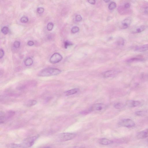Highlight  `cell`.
Instances as JSON below:
<instances>
[{"mask_svg": "<svg viewBox=\"0 0 148 148\" xmlns=\"http://www.w3.org/2000/svg\"><path fill=\"white\" fill-rule=\"evenodd\" d=\"M61 72V70L55 68H47L41 71L39 73L40 76L47 77L57 75Z\"/></svg>", "mask_w": 148, "mask_h": 148, "instance_id": "6da1fadb", "label": "cell"}, {"mask_svg": "<svg viewBox=\"0 0 148 148\" xmlns=\"http://www.w3.org/2000/svg\"><path fill=\"white\" fill-rule=\"evenodd\" d=\"M76 134L70 133H63L60 134L58 136L59 140L61 141L69 140L75 138Z\"/></svg>", "mask_w": 148, "mask_h": 148, "instance_id": "7a4b0ae2", "label": "cell"}, {"mask_svg": "<svg viewBox=\"0 0 148 148\" xmlns=\"http://www.w3.org/2000/svg\"><path fill=\"white\" fill-rule=\"evenodd\" d=\"M119 125L126 127L131 128L135 125L134 122L132 120L129 119H123L119 123Z\"/></svg>", "mask_w": 148, "mask_h": 148, "instance_id": "3957f363", "label": "cell"}, {"mask_svg": "<svg viewBox=\"0 0 148 148\" xmlns=\"http://www.w3.org/2000/svg\"><path fill=\"white\" fill-rule=\"evenodd\" d=\"M105 108V105L102 103H97L92 105L88 111L83 112V114H87L89 112L94 111H99L103 110Z\"/></svg>", "mask_w": 148, "mask_h": 148, "instance_id": "277c9868", "label": "cell"}, {"mask_svg": "<svg viewBox=\"0 0 148 148\" xmlns=\"http://www.w3.org/2000/svg\"><path fill=\"white\" fill-rule=\"evenodd\" d=\"M39 136V135H36L25 138L23 141L24 145L27 147H31L34 145Z\"/></svg>", "mask_w": 148, "mask_h": 148, "instance_id": "5b68a950", "label": "cell"}, {"mask_svg": "<svg viewBox=\"0 0 148 148\" xmlns=\"http://www.w3.org/2000/svg\"><path fill=\"white\" fill-rule=\"evenodd\" d=\"M62 56L58 53H55L51 57L50 62L52 64H56L60 62L62 59Z\"/></svg>", "mask_w": 148, "mask_h": 148, "instance_id": "8992f818", "label": "cell"}, {"mask_svg": "<svg viewBox=\"0 0 148 148\" xmlns=\"http://www.w3.org/2000/svg\"><path fill=\"white\" fill-rule=\"evenodd\" d=\"M132 22V18L130 17H128L124 19L121 23V27L123 29L128 28Z\"/></svg>", "mask_w": 148, "mask_h": 148, "instance_id": "52a82bcc", "label": "cell"}, {"mask_svg": "<svg viewBox=\"0 0 148 148\" xmlns=\"http://www.w3.org/2000/svg\"><path fill=\"white\" fill-rule=\"evenodd\" d=\"M148 137V128L140 132L137 134L136 137L138 139L144 138Z\"/></svg>", "mask_w": 148, "mask_h": 148, "instance_id": "ba28073f", "label": "cell"}, {"mask_svg": "<svg viewBox=\"0 0 148 148\" xmlns=\"http://www.w3.org/2000/svg\"><path fill=\"white\" fill-rule=\"evenodd\" d=\"M140 102L138 101L129 100L126 102V105L129 107H134L139 106Z\"/></svg>", "mask_w": 148, "mask_h": 148, "instance_id": "9c48e42d", "label": "cell"}, {"mask_svg": "<svg viewBox=\"0 0 148 148\" xmlns=\"http://www.w3.org/2000/svg\"><path fill=\"white\" fill-rule=\"evenodd\" d=\"M117 73V72L114 70H109L103 73V76L105 78L110 77L114 76Z\"/></svg>", "mask_w": 148, "mask_h": 148, "instance_id": "30bf717a", "label": "cell"}, {"mask_svg": "<svg viewBox=\"0 0 148 148\" xmlns=\"http://www.w3.org/2000/svg\"><path fill=\"white\" fill-rule=\"evenodd\" d=\"M99 142L100 144L103 145H108L113 143L112 141L106 138H101Z\"/></svg>", "mask_w": 148, "mask_h": 148, "instance_id": "8fae6325", "label": "cell"}, {"mask_svg": "<svg viewBox=\"0 0 148 148\" xmlns=\"http://www.w3.org/2000/svg\"><path fill=\"white\" fill-rule=\"evenodd\" d=\"M148 50V44L139 46L135 48V50L139 52H142Z\"/></svg>", "mask_w": 148, "mask_h": 148, "instance_id": "7c38bea8", "label": "cell"}, {"mask_svg": "<svg viewBox=\"0 0 148 148\" xmlns=\"http://www.w3.org/2000/svg\"><path fill=\"white\" fill-rule=\"evenodd\" d=\"M79 90L78 88H75L66 91L65 93L66 96H68L77 93Z\"/></svg>", "mask_w": 148, "mask_h": 148, "instance_id": "4fadbf2b", "label": "cell"}, {"mask_svg": "<svg viewBox=\"0 0 148 148\" xmlns=\"http://www.w3.org/2000/svg\"><path fill=\"white\" fill-rule=\"evenodd\" d=\"M145 29V26L144 25H140L137 27L133 32L134 33H140L144 31Z\"/></svg>", "mask_w": 148, "mask_h": 148, "instance_id": "5bb4252c", "label": "cell"}, {"mask_svg": "<svg viewBox=\"0 0 148 148\" xmlns=\"http://www.w3.org/2000/svg\"><path fill=\"white\" fill-rule=\"evenodd\" d=\"M36 103L37 101H36L30 100L26 101L24 105L27 107H30L36 105Z\"/></svg>", "mask_w": 148, "mask_h": 148, "instance_id": "9a60e30c", "label": "cell"}, {"mask_svg": "<svg viewBox=\"0 0 148 148\" xmlns=\"http://www.w3.org/2000/svg\"><path fill=\"white\" fill-rule=\"evenodd\" d=\"M8 148H23V146L19 144L11 143L7 145Z\"/></svg>", "mask_w": 148, "mask_h": 148, "instance_id": "2e32d148", "label": "cell"}, {"mask_svg": "<svg viewBox=\"0 0 148 148\" xmlns=\"http://www.w3.org/2000/svg\"><path fill=\"white\" fill-rule=\"evenodd\" d=\"M143 59L142 58L138 57H134L129 59L127 60V62H134L142 61Z\"/></svg>", "mask_w": 148, "mask_h": 148, "instance_id": "e0dca14e", "label": "cell"}, {"mask_svg": "<svg viewBox=\"0 0 148 148\" xmlns=\"http://www.w3.org/2000/svg\"><path fill=\"white\" fill-rule=\"evenodd\" d=\"M33 63V60L30 58L26 59L24 61L25 65L27 66H29L31 65Z\"/></svg>", "mask_w": 148, "mask_h": 148, "instance_id": "ac0fdd59", "label": "cell"}, {"mask_svg": "<svg viewBox=\"0 0 148 148\" xmlns=\"http://www.w3.org/2000/svg\"><path fill=\"white\" fill-rule=\"evenodd\" d=\"M6 119V116L5 113L3 112H0V119L1 123H3L4 122Z\"/></svg>", "mask_w": 148, "mask_h": 148, "instance_id": "d6986e66", "label": "cell"}, {"mask_svg": "<svg viewBox=\"0 0 148 148\" xmlns=\"http://www.w3.org/2000/svg\"><path fill=\"white\" fill-rule=\"evenodd\" d=\"M116 7V3L114 2H111L109 5L108 8L109 10H112L114 9Z\"/></svg>", "mask_w": 148, "mask_h": 148, "instance_id": "ffe728a7", "label": "cell"}, {"mask_svg": "<svg viewBox=\"0 0 148 148\" xmlns=\"http://www.w3.org/2000/svg\"><path fill=\"white\" fill-rule=\"evenodd\" d=\"M1 31L4 34H7L8 33L9 29L7 26H4L1 29Z\"/></svg>", "mask_w": 148, "mask_h": 148, "instance_id": "44dd1931", "label": "cell"}, {"mask_svg": "<svg viewBox=\"0 0 148 148\" xmlns=\"http://www.w3.org/2000/svg\"><path fill=\"white\" fill-rule=\"evenodd\" d=\"M146 113V112L143 111H137L135 112V114L138 116H143Z\"/></svg>", "mask_w": 148, "mask_h": 148, "instance_id": "7402d4cb", "label": "cell"}, {"mask_svg": "<svg viewBox=\"0 0 148 148\" xmlns=\"http://www.w3.org/2000/svg\"><path fill=\"white\" fill-rule=\"evenodd\" d=\"M124 105L122 103H118L115 104L114 106L115 108L117 109H119L123 107Z\"/></svg>", "mask_w": 148, "mask_h": 148, "instance_id": "603a6c76", "label": "cell"}, {"mask_svg": "<svg viewBox=\"0 0 148 148\" xmlns=\"http://www.w3.org/2000/svg\"><path fill=\"white\" fill-rule=\"evenodd\" d=\"M53 27V24L52 22L48 23L47 25V29L49 31L51 30Z\"/></svg>", "mask_w": 148, "mask_h": 148, "instance_id": "cb8c5ba5", "label": "cell"}, {"mask_svg": "<svg viewBox=\"0 0 148 148\" xmlns=\"http://www.w3.org/2000/svg\"><path fill=\"white\" fill-rule=\"evenodd\" d=\"M79 30V28L77 26H75L72 28L71 31L73 33H75L78 32Z\"/></svg>", "mask_w": 148, "mask_h": 148, "instance_id": "d4e9b609", "label": "cell"}, {"mask_svg": "<svg viewBox=\"0 0 148 148\" xmlns=\"http://www.w3.org/2000/svg\"><path fill=\"white\" fill-rule=\"evenodd\" d=\"M20 21L22 23H25L28 21V19L27 17L23 16L21 18Z\"/></svg>", "mask_w": 148, "mask_h": 148, "instance_id": "484cf974", "label": "cell"}, {"mask_svg": "<svg viewBox=\"0 0 148 148\" xmlns=\"http://www.w3.org/2000/svg\"><path fill=\"white\" fill-rule=\"evenodd\" d=\"M72 45L73 44L68 41H66L64 42V47L66 49L68 46Z\"/></svg>", "mask_w": 148, "mask_h": 148, "instance_id": "4316f807", "label": "cell"}, {"mask_svg": "<svg viewBox=\"0 0 148 148\" xmlns=\"http://www.w3.org/2000/svg\"><path fill=\"white\" fill-rule=\"evenodd\" d=\"M20 43L19 41H15L14 42V46L15 48H18L20 47Z\"/></svg>", "mask_w": 148, "mask_h": 148, "instance_id": "83f0119b", "label": "cell"}, {"mask_svg": "<svg viewBox=\"0 0 148 148\" xmlns=\"http://www.w3.org/2000/svg\"><path fill=\"white\" fill-rule=\"evenodd\" d=\"M44 11V8L41 7L38 8L37 9V12L38 13L40 14H42L43 12Z\"/></svg>", "mask_w": 148, "mask_h": 148, "instance_id": "f1b7e54d", "label": "cell"}, {"mask_svg": "<svg viewBox=\"0 0 148 148\" xmlns=\"http://www.w3.org/2000/svg\"><path fill=\"white\" fill-rule=\"evenodd\" d=\"M82 17L79 15H77L75 16V19L77 21H80L82 20Z\"/></svg>", "mask_w": 148, "mask_h": 148, "instance_id": "f546056e", "label": "cell"}, {"mask_svg": "<svg viewBox=\"0 0 148 148\" xmlns=\"http://www.w3.org/2000/svg\"><path fill=\"white\" fill-rule=\"evenodd\" d=\"M124 7L125 9H128L130 7V4L129 3H127L125 4Z\"/></svg>", "mask_w": 148, "mask_h": 148, "instance_id": "4dcf8cb0", "label": "cell"}, {"mask_svg": "<svg viewBox=\"0 0 148 148\" xmlns=\"http://www.w3.org/2000/svg\"><path fill=\"white\" fill-rule=\"evenodd\" d=\"M34 44V42L32 41H29L27 43V44L29 46H32Z\"/></svg>", "mask_w": 148, "mask_h": 148, "instance_id": "1f68e13d", "label": "cell"}, {"mask_svg": "<svg viewBox=\"0 0 148 148\" xmlns=\"http://www.w3.org/2000/svg\"><path fill=\"white\" fill-rule=\"evenodd\" d=\"M4 54L3 50L2 49H0V58L1 59L3 57Z\"/></svg>", "mask_w": 148, "mask_h": 148, "instance_id": "d6a6232c", "label": "cell"}, {"mask_svg": "<svg viewBox=\"0 0 148 148\" xmlns=\"http://www.w3.org/2000/svg\"><path fill=\"white\" fill-rule=\"evenodd\" d=\"M88 1L91 4H95V1L94 0H88Z\"/></svg>", "mask_w": 148, "mask_h": 148, "instance_id": "836d02e7", "label": "cell"}, {"mask_svg": "<svg viewBox=\"0 0 148 148\" xmlns=\"http://www.w3.org/2000/svg\"><path fill=\"white\" fill-rule=\"evenodd\" d=\"M144 12L145 14H148V6L145 8Z\"/></svg>", "mask_w": 148, "mask_h": 148, "instance_id": "e575fe53", "label": "cell"}, {"mask_svg": "<svg viewBox=\"0 0 148 148\" xmlns=\"http://www.w3.org/2000/svg\"><path fill=\"white\" fill-rule=\"evenodd\" d=\"M39 148H51V147L49 146H43L40 147Z\"/></svg>", "mask_w": 148, "mask_h": 148, "instance_id": "d590c367", "label": "cell"}, {"mask_svg": "<svg viewBox=\"0 0 148 148\" xmlns=\"http://www.w3.org/2000/svg\"><path fill=\"white\" fill-rule=\"evenodd\" d=\"M105 2H106V3H107V2H108L109 1H110V0H105L104 1Z\"/></svg>", "mask_w": 148, "mask_h": 148, "instance_id": "8d00e7d4", "label": "cell"}, {"mask_svg": "<svg viewBox=\"0 0 148 148\" xmlns=\"http://www.w3.org/2000/svg\"><path fill=\"white\" fill-rule=\"evenodd\" d=\"M147 143H148V139H147Z\"/></svg>", "mask_w": 148, "mask_h": 148, "instance_id": "74e56055", "label": "cell"}]
</instances>
